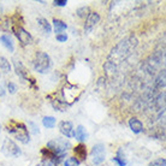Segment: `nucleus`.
<instances>
[{
    "label": "nucleus",
    "mask_w": 166,
    "mask_h": 166,
    "mask_svg": "<svg viewBox=\"0 0 166 166\" xmlns=\"http://www.w3.org/2000/svg\"><path fill=\"white\" fill-rule=\"evenodd\" d=\"M137 43H138V41L135 36H129V37L122 40L120 42H118L112 48V51L110 52V54L107 57V62L103 65L105 71L107 73H112L113 71H116L117 67L133 54L135 48L137 47Z\"/></svg>",
    "instance_id": "1"
},
{
    "label": "nucleus",
    "mask_w": 166,
    "mask_h": 166,
    "mask_svg": "<svg viewBox=\"0 0 166 166\" xmlns=\"http://www.w3.org/2000/svg\"><path fill=\"white\" fill-rule=\"evenodd\" d=\"M71 148V143L67 138L56 137L47 142V149L59 158H64L65 153Z\"/></svg>",
    "instance_id": "2"
},
{
    "label": "nucleus",
    "mask_w": 166,
    "mask_h": 166,
    "mask_svg": "<svg viewBox=\"0 0 166 166\" xmlns=\"http://www.w3.org/2000/svg\"><path fill=\"white\" fill-rule=\"evenodd\" d=\"M7 133L11 134L12 136L16 137V140H18L22 143H28L30 141V136L29 131L27 129V127L22 123H17V122H11L10 124H7Z\"/></svg>",
    "instance_id": "3"
},
{
    "label": "nucleus",
    "mask_w": 166,
    "mask_h": 166,
    "mask_svg": "<svg viewBox=\"0 0 166 166\" xmlns=\"http://www.w3.org/2000/svg\"><path fill=\"white\" fill-rule=\"evenodd\" d=\"M34 69L39 73H46L52 65L51 57L45 52H37L34 59Z\"/></svg>",
    "instance_id": "4"
},
{
    "label": "nucleus",
    "mask_w": 166,
    "mask_h": 166,
    "mask_svg": "<svg viewBox=\"0 0 166 166\" xmlns=\"http://www.w3.org/2000/svg\"><path fill=\"white\" fill-rule=\"evenodd\" d=\"M1 152L4 153V155L6 157H19L22 154L21 148L18 147V144L16 142H13L11 138H5L2 147H1Z\"/></svg>",
    "instance_id": "5"
},
{
    "label": "nucleus",
    "mask_w": 166,
    "mask_h": 166,
    "mask_svg": "<svg viewBox=\"0 0 166 166\" xmlns=\"http://www.w3.org/2000/svg\"><path fill=\"white\" fill-rule=\"evenodd\" d=\"M90 158L95 165H100L101 163H103V160L106 158V151H105V146L102 143H98L92 148Z\"/></svg>",
    "instance_id": "6"
},
{
    "label": "nucleus",
    "mask_w": 166,
    "mask_h": 166,
    "mask_svg": "<svg viewBox=\"0 0 166 166\" xmlns=\"http://www.w3.org/2000/svg\"><path fill=\"white\" fill-rule=\"evenodd\" d=\"M16 36H17V39L19 40V42L22 43V45H24V46H28V45H30L32 42H33V36L30 35V34L28 33L24 28H22V27H18L16 30Z\"/></svg>",
    "instance_id": "7"
},
{
    "label": "nucleus",
    "mask_w": 166,
    "mask_h": 166,
    "mask_svg": "<svg viewBox=\"0 0 166 166\" xmlns=\"http://www.w3.org/2000/svg\"><path fill=\"white\" fill-rule=\"evenodd\" d=\"M99 22H100L99 13H97V12H89V15L87 16V19H86L84 30H86V32H90Z\"/></svg>",
    "instance_id": "8"
},
{
    "label": "nucleus",
    "mask_w": 166,
    "mask_h": 166,
    "mask_svg": "<svg viewBox=\"0 0 166 166\" xmlns=\"http://www.w3.org/2000/svg\"><path fill=\"white\" fill-rule=\"evenodd\" d=\"M59 131L62 135H64L66 138H71L73 136V127L71 122L63 120L59 123Z\"/></svg>",
    "instance_id": "9"
},
{
    "label": "nucleus",
    "mask_w": 166,
    "mask_h": 166,
    "mask_svg": "<svg viewBox=\"0 0 166 166\" xmlns=\"http://www.w3.org/2000/svg\"><path fill=\"white\" fill-rule=\"evenodd\" d=\"M13 66H15V71H16V73L21 77V78H23V80H28V70L25 69V66L22 64V62L21 60H18V59H13Z\"/></svg>",
    "instance_id": "10"
},
{
    "label": "nucleus",
    "mask_w": 166,
    "mask_h": 166,
    "mask_svg": "<svg viewBox=\"0 0 166 166\" xmlns=\"http://www.w3.org/2000/svg\"><path fill=\"white\" fill-rule=\"evenodd\" d=\"M73 137H75L77 141H80V142L86 141V140L88 138V133H87L86 128H84L83 125H78V127L76 128V131H73Z\"/></svg>",
    "instance_id": "11"
},
{
    "label": "nucleus",
    "mask_w": 166,
    "mask_h": 166,
    "mask_svg": "<svg viewBox=\"0 0 166 166\" xmlns=\"http://www.w3.org/2000/svg\"><path fill=\"white\" fill-rule=\"evenodd\" d=\"M129 127H130V129L134 134H140L143 131V124L137 118H131L129 120Z\"/></svg>",
    "instance_id": "12"
},
{
    "label": "nucleus",
    "mask_w": 166,
    "mask_h": 166,
    "mask_svg": "<svg viewBox=\"0 0 166 166\" xmlns=\"http://www.w3.org/2000/svg\"><path fill=\"white\" fill-rule=\"evenodd\" d=\"M73 152H75V154H76L77 158H80L81 160H86V158H87V149H86L84 144L81 143V144L76 146L73 148Z\"/></svg>",
    "instance_id": "13"
},
{
    "label": "nucleus",
    "mask_w": 166,
    "mask_h": 166,
    "mask_svg": "<svg viewBox=\"0 0 166 166\" xmlns=\"http://www.w3.org/2000/svg\"><path fill=\"white\" fill-rule=\"evenodd\" d=\"M165 76H166L165 69H163V70L159 72V75L157 76V78H155V82H154L157 88H159V89H163V88H165Z\"/></svg>",
    "instance_id": "14"
},
{
    "label": "nucleus",
    "mask_w": 166,
    "mask_h": 166,
    "mask_svg": "<svg viewBox=\"0 0 166 166\" xmlns=\"http://www.w3.org/2000/svg\"><path fill=\"white\" fill-rule=\"evenodd\" d=\"M0 42L8 49V52H13L15 46H13L12 39H11L8 35H2V36H0Z\"/></svg>",
    "instance_id": "15"
},
{
    "label": "nucleus",
    "mask_w": 166,
    "mask_h": 166,
    "mask_svg": "<svg viewBox=\"0 0 166 166\" xmlns=\"http://www.w3.org/2000/svg\"><path fill=\"white\" fill-rule=\"evenodd\" d=\"M53 27H54V32L58 34H62L64 30L67 29L66 23H64V22L60 21V19H54V21H53ZM58 34H57V35H58Z\"/></svg>",
    "instance_id": "16"
},
{
    "label": "nucleus",
    "mask_w": 166,
    "mask_h": 166,
    "mask_svg": "<svg viewBox=\"0 0 166 166\" xmlns=\"http://www.w3.org/2000/svg\"><path fill=\"white\" fill-rule=\"evenodd\" d=\"M122 153H123V149L119 148L118 152H117V155L112 159V161L116 163L118 166H125L127 165V160H125V158H124V155H123Z\"/></svg>",
    "instance_id": "17"
},
{
    "label": "nucleus",
    "mask_w": 166,
    "mask_h": 166,
    "mask_svg": "<svg viewBox=\"0 0 166 166\" xmlns=\"http://www.w3.org/2000/svg\"><path fill=\"white\" fill-rule=\"evenodd\" d=\"M37 23H39L40 28L42 29V32L45 34H49L52 32V27H51V24L48 23V21H47L46 18H39V19H37Z\"/></svg>",
    "instance_id": "18"
},
{
    "label": "nucleus",
    "mask_w": 166,
    "mask_h": 166,
    "mask_svg": "<svg viewBox=\"0 0 166 166\" xmlns=\"http://www.w3.org/2000/svg\"><path fill=\"white\" fill-rule=\"evenodd\" d=\"M0 70L4 73H8L11 71V64H10V62L6 58H4V57H0Z\"/></svg>",
    "instance_id": "19"
},
{
    "label": "nucleus",
    "mask_w": 166,
    "mask_h": 166,
    "mask_svg": "<svg viewBox=\"0 0 166 166\" xmlns=\"http://www.w3.org/2000/svg\"><path fill=\"white\" fill-rule=\"evenodd\" d=\"M42 124H43L45 128L52 129V128H54V125H56V118H54V117H45V118L42 119Z\"/></svg>",
    "instance_id": "20"
},
{
    "label": "nucleus",
    "mask_w": 166,
    "mask_h": 166,
    "mask_svg": "<svg viewBox=\"0 0 166 166\" xmlns=\"http://www.w3.org/2000/svg\"><path fill=\"white\" fill-rule=\"evenodd\" d=\"M52 105H53V107L56 108V111H57V110H58V111H66V108L69 107V105H67L66 102H64V101H62V100L53 101Z\"/></svg>",
    "instance_id": "21"
},
{
    "label": "nucleus",
    "mask_w": 166,
    "mask_h": 166,
    "mask_svg": "<svg viewBox=\"0 0 166 166\" xmlns=\"http://www.w3.org/2000/svg\"><path fill=\"white\" fill-rule=\"evenodd\" d=\"M78 165H80V160L77 158H73V157L66 159L65 163H64V166H78Z\"/></svg>",
    "instance_id": "22"
},
{
    "label": "nucleus",
    "mask_w": 166,
    "mask_h": 166,
    "mask_svg": "<svg viewBox=\"0 0 166 166\" xmlns=\"http://www.w3.org/2000/svg\"><path fill=\"white\" fill-rule=\"evenodd\" d=\"M88 12H89V7L88 6H83V7H81V8L77 10V16L78 17H86V16L89 15Z\"/></svg>",
    "instance_id": "23"
},
{
    "label": "nucleus",
    "mask_w": 166,
    "mask_h": 166,
    "mask_svg": "<svg viewBox=\"0 0 166 166\" xmlns=\"http://www.w3.org/2000/svg\"><path fill=\"white\" fill-rule=\"evenodd\" d=\"M149 166H166V160L164 158H159V159H155L153 160Z\"/></svg>",
    "instance_id": "24"
},
{
    "label": "nucleus",
    "mask_w": 166,
    "mask_h": 166,
    "mask_svg": "<svg viewBox=\"0 0 166 166\" xmlns=\"http://www.w3.org/2000/svg\"><path fill=\"white\" fill-rule=\"evenodd\" d=\"M36 166H58L53 160H49V159H43L42 161H40Z\"/></svg>",
    "instance_id": "25"
},
{
    "label": "nucleus",
    "mask_w": 166,
    "mask_h": 166,
    "mask_svg": "<svg viewBox=\"0 0 166 166\" xmlns=\"http://www.w3.org/2000/svg\"><path fill=\"white\" fill-rule=\"evenodd\" d=\"M7 90H8V93H11V94H15V93H16V90H17V87H16V84H15V83H12V82L7 83Z\"/></svg>",
    "instance_id": "26"
},
{
    "label": "nucleus",
    "mask_w": 166,
    "mask_h": 166,
    "mask_svg": "<svg viewBox=\"0 0 166 166\" xmlns=\"http://www.w3.org/2000/svg\"><path fill=\"white\" fill-rule=\"evenodd\" d=\"M57 40H58L59 42H65L67 40V35L66 34H58V35H57Z\"/></svg>",
    "instance_id": "27"
},
{
    "label": "nucleus",
    "mask_w": 166,
    "mask_h": 166,
    "mask_svg": "<svg viewBox=\"0 0 166 166\" xmlns=\"http://www.w3.org/2000/svg\"><path fill=\"white\" fill-rule=\"evenodd\" d=\"M53 4H54L56 6H65L67 4V1L66 0H54Z\"/></svg>",
    "instance_id": "28"
},
{
    "label": "nucleus",
    "mask_w": 166,
    "mask_h": 166,
    "mask_svg": "<svg viewBox=\"0 0 166 166\" xmlns=\"http://www.w3.org/2000/svg\"><path fill=\"white\" fill-rule=\"evenodd\" d=\"M29 125H32V127H33V131H34V134H39V128H37V127H36V125H35L34 123H30Z\"/></svg>",
    "instance_id": "29"
},
{
    "label": "nucleus",
    "mask_w": 166,
    "mask_h": 166,
    "mask_svg": "<svg viewBox=\"0 0 166 166\" xmlns=\"http://www.w3.org/2000/svg\"><path fill=\"white\" fill-rule=\"evenodd\" d=\"M4 94H5V90H4V88L0 86V97H2Z\"/></svg>",
    "instance_id": "30"
},
{
    "label": "nucleus",
    "mask_w": 166,
    "mask_h": 166,
    "mask_svg": "<svg viewBox=\"0 0 166 166\" xmlns=\"http://www.w3.org/2000/svg\"><path fill=\"white\" fill-rule=\"evenodd\" d=\"M0 131H1V125H0Z\"/></svg>",
    "instance_id": "31"
},
{
    "label": "nucleus",
    "mask_w": 166,
    "mask_h": 166,
    "mask_svg": "<svg viewBox=\"0 0 166 166\" xmlns=\"http://www.w3.org/2000/svg\"><path fill=\"white\" fill-rule=\"evenodd\" d=\"M0 7H1V5H0Z\"/></svg>",
    "instance_id": "32"
}]
</instances>
